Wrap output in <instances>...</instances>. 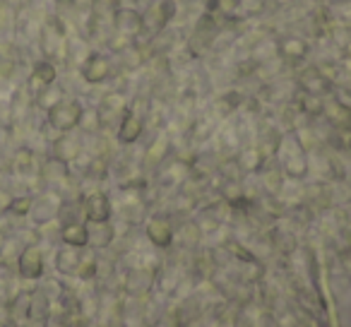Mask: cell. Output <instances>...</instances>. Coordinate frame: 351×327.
Listing matches in <instances>:
<instances>
[{"label": "cell", "mask_w": 351, "mask_h": 327, "mask_svg": "<svg viewBox=\"0 0 351 327\" xmlns=\"http://www.w3.org/2000/svg\"><path fill=\"white\" fill-rule=\"evenodd\" d=\"M32 205H34V200L32 197H20V200H12L10 205V212H15V215H29L32 212Z\"/></svg>", "instance_id": "17"}, {"label": "cell", "mask_w": 351, "mask_h": 327, "mask_svg": "<svg viewBox=\"0 0 351 327\" xmlns=\"http://www.w3.org/2000/svg\"><path fill=\"white\" fill-rule=\"evenodd\" d=\"M80 263H82V260H80V255H77V248H63L58 253V269L60 272H75V269L80 267Z\"/></svg>", "instance_id": "16"}, {"label": "cell", "mask_w": 351, "mask_h": 327, "mask_svg": "<svg viewBox=\"0 0 351 327\" xmlns=\"http://www.w3.org/2000/svg\"><path fill=\"white\" fill-rule=\"evenodd\" d=\"M77 152H80V142L75 140L73 135H63L58 142H56V159L70 161L77 156Z\"/></svg>", "instance_id": "15"}, {"label": "cell", "mask_w": 351, "mask_h": 327, "mask_svg": "<svg viewBox=\"0 0 351 327\" xmlns=\"http://www.w3.org/2000/svg\"><path fill=\"white\" fill-rule=\"evenodd\" d=\"M327 116H330V123L339 130H351V106L341 101H335L332 106H327Z\"/></svg>", "instance_id": "14"}, {"label": "cell", "mask_w": 351, "mask_h": 327, "mask_svg": "<svg viewBox=\"0 0 351 327\" xmlns=\"http://www.w3.org/2000/svg\"><path fill=\"white\" fill-rule=\"evenodd\" d=\"M282 154H284V171L289 173L291 178H303L306 176V171H308V159H306V154H303V149H301V145L296 147V152H287V149H282Z\"/></svg>", "instance_id": "12"}, {"label": "cell", "mask_w": 351, "mask_h": 327, "mask_svg": "<svg viewBox=\"0 0 351 327\" xmlns=\"http://www.w3.org/2000/svg\"><path fill=\"white\" fill-rule=\"evenodd\" d=\"M0 5H5V8H10L12 12L17 10V8L22 5V0H0Z\"/></svg>", "instance_id": "18"}, {"label": "cell", "mask_w": 351, "mask_h": 327, "mask_svg": "<svg viewBox=\"0 0 351 327\" xmlns=\"http://www.w3.org/2000/svg\"><path fill=\"white\" fill-rule=\"evenodd\" d=\"M84 118V108L77 99H60L58 104L49 108V123L60 132H70L77 128Z\"/></svg>", "instance_id": "2"}, {"label": "cell", "mask_w": 351, "mask_h": 327, "mask_svg": "<svg viewBox=\"0 0 351 327\" xmlns=\"http://www.w3.org/2000/svg\"><path fill=\"white\" fill-rule=\"evenodd\" d=\"M111 200H108L106 193H92V195L84 197L82 202V215L84 219L89 221V224H106L108 219H111Z\"/></svg>", "instance_id": "4"}, {"label": "cell", "mask_w": 351, "mask_h": 327, "mask_svg": "<svg viewBox=\"0 0 351 327\" xmlns=\"http://www.w3.org/2000/svg\"><path fill=\"white\" fill-rule=\"evenodd\" d=\"M56 82V65L51 60H39L32 70V77H29V89L34 94H44L49 87H53Z\"/></svg>", "instance_id": "8"}, {"label": "cell", "mask_w": 351, "mask_h": 327, "mask_svg": "<svg viewBox=\"0 0 351 327\" xmlns=\"http://www.w3.org/2000/svg\"><path fill=\"white\" fill-rule=\"evenodd\" d=\"M108 75H111V58H108V56L94 51V53H89L87 58H84V63H82L84 82L101 84V82H106V80H108Z\"/></svg>", "instance_id": "6"}, {"label": "cell", "mask_w": 351, "mask_h": 327, "mask_svg": "<svg viewBox=\"0 0 351 327\" xmlns=\"http://www.w3.org/2000/svg\"><path fill=\"white\" fill-rule=\"evenodd\" d=\"M298 87L306 94H311V97H322V94H327L332 89V80L317 65H306L298 73Z\"/></svg>", "instance_id": "5"}, {"label": "cell", "mask_w": 351, "mask_h": 327, "mask_svg": "<svg viewBox=\"0 0 351 327\" xmlns=\"http://www.w3.org/2000/svg\"><path fill=\"white\" fill-rule=\"evenodd\" d=\"M142 128H145V118L137 111H132V108H128V111L123 113L121 123H118V140H121L123 145H132V142L142 135Z\"/></svg>", "instance_id": "7"}, {"label": "cell", "mask_w": 351, "mask_h": 327, "mask_svg": "<svg viewBox=\"0 0 351 327\" xmlns=\"http://www.w3.org/2000/svg\"><path fill=\"white\" fill-rule=\"evenodd\" d=\"M277 53L287 60H301L311 53V46H308V41L301 39V36L289 34V36H284V39H279Z\"/></svg>", "instance_id": "9"}, {"label": "cell", "mask_w": 351, "mask_h": 327, "mask_svg": "<svg viewBox=\"0 0 351 327\" xmlns=\"http://www.w3.org/2000/svg\"><path fill=\"white\" fill-rule=\"evenodd\" d=\"M44 272V258H41V250L36 245L25 248V253L20 255V274L27 279H36Z\"/></svg>", "instance_id": "10"}, {"label": "cell", "mask_w": 351, "mask_h": 327, "mask_svg": "<svg viewBox=\"0 0 351 327\" xmlns=\"http://www.w3.org/2000/svg\"><path fill=\"white\" fill-rule=\"evenodd\" d=\"M147 239L154 245H159V248H166L173 241V229H171V224L166 219L154 217V219L147 221Z\"/></svg>", "instance_id": "11"}, {"label": "cell", "mask_w": 351, "mask_h": 327, "mask_svg": "<svg viewBox=\"0 0 351 327\" xmlns=\"http://www.w3.org/2000/svg\"><path fill=\"white\" fill-rule=\"evenodd\" d=\"M111 25L116 34L125 36L130 41H137V36L145 32V15H142V10H137L132 5H121L116 15H113Z\"/></svg>", "instance_id": "3"}, {"label": "cell", "mask_w": 351, "mask_h": 327, "mask_svg": "<svg viewBox=\"0 0 351 327\" xmlns=\"http://www.w3.org/2000/svg\"><path fill=\"white\" fill-rule=\"evenodd\" d=\"M41 49L46 53V60H51V63L68 53V32H65L60 17H49L44 22V27H41Z\"/></svg>", "instance_id": "1"}, {"label": "cell", "mask_w": 351, "mask_h": 327, "mask_svg": "<svg viewBox=\"0 0 351 327\" xmlns=\"http://www.w3.org/2000/svg\"><path fill=\"white\" fill-rule=\"evenodd\" d=\"M63 243L70 248H84L89 245V226H84L82 221H75V224L63 226Z\"/></svg>", "instance_id": "13"}]
</instances>
